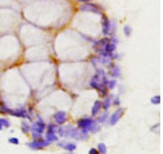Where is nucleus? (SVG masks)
Wrapping results in <instances>:
<instances>
[{"label":"nucleus","instance_id":"nucleus-5","mask_svg":"<svg viewBox=\"0 0 163 154\" xmlns=\"http://www.w3.org/2000/svg\"><path fill=\"white\" fill-rule=\"evenodd\" d=\"M106 68H108V71H106L108 77L114 78V79H120V78H122V71H121L120 64H117V63H113V61H112Z\"/></svg>","mask_w":163,"mask_h":154},{"label":"nucleus","instance_id":"nucleus-9","mask_svg":"<svg viewBox=\"0 0 163 154\" xmlns=\"http://www.w3.org/2000/svg\"><path fill=\"white\" fill-rule=\"evenodd\" d=\"M102 17V36L103 37H109V33H110V19L106 17L105 14L101 15Z\"/></svg>","mask_w":163,"mask_h":154},{"label":"nucleus","instance_id":"nucleus-24","mask_svg":"<svg viewBox=\"0 0 163 154\" xmlns=\"http://www.w3.org/2000/svg\"><path fill=\"white\" fill-rule=\"evenodd\" d=\"M150 101H151L152 105H159V104H161V101H162V97L158 94V96H154L150 100Z\"/></svg>","mask_w":163,"mask_h":154},{"label":"nucleus","instance_id":"nucleus-28","mask_svg":"<svg viewBox=\"0 0 163 154\" xmlns=\"http://www.w3.org/2000/svg\"><path fill=\"white\" fill-rule=\"evenodd\" d=\"M159 127H161V123H155L150 128V131H151V132H156V130H159Z\"/></svg>","mask_w":163,"mask_h":154},{"label":"nucleus","instance_id":"nucleus-18","mask_svg":"<svg viewBox=\"0 0 163 154\" xmlns=\"http://www.w3.org/2000/svg\"><path fill=\"white\" fill-rule=\"evenodd\" d=\"M97 150H98L99 154H106L108 153V146H106V143L99 142L98 144H97Z\"/></svg>","mask_w":163,"mask_h":154},{"label":"nucleus","instance_id":"nucleus-27","mask_svg":"<svg viewBox=\"0 0 163 154\" xmlns=\"http://www.w3.org/2000/svg\"><path fill=\"white\" fill-rule=\"evenodd\" d=\"M7 142L11 143V144H19V139H18L17 136H11V138L7 139Z\"/></svg>","mask_w":163,"mask_h":154},{"label":"nucleus","instance_id":"nucleus-20","mask_svg":"<svg viewBox=\"0 0 163 154\" xmlns=\"http://www.w3.org/2000/svg\"><path fill=\"white\" fill-rule=\"evenodd\" d=\"M57 127L59 125L56 124V123H49V124H46V128H45V131L46 132H56V130H57Z\"/></svg>","mask_w":163,"mask_h":154},{"label":"nucleus","instance_id":"nucleus-2","mask_svg":"<svg viewBox=\"0 0 163 154\" xmlns=\"http://www.w3.org/2000/svg\"><path fill=\"white\" fill-rule=\"evenodd\" d=\"M79 11L80 12H90V14H95V15H102L103 14V8L99 4L94 3V2L80 4L79 6Z\"/></svg>","mask_w":163,"mask_h":154},{"label":"nucleus","instance_id":"nucleus-29","mask_svg":"<svg viewBox=\"0 0 163 154\" xmlns=\"http://www.w3.org/2000/svg\"><path fill=\"white\" fill-rule=\"evenodd\" d=\"M89 154H99L98 150H97V147H91V149L89 150Z\"/></svg>","mask_w":163,"mask_h":154},{"label":"nucleus","instance_id":"nucleus-31","mask_svg":"<svg viewBox=\"0 0 163 154\" xmlns=\"http://www.w3.org/2000/svg\"><path fill=\"white\" fill-rule=\"evenodd\" d=\"M76 3H79V4H83V3H90V2H93V0H75Z\"/></svg>","mask_w":163,"mask_h":154},{"label":"nucleus","instance_id":"nucleus-22","mask_svg":"<svg viewBox=\"0 0 163 154\" xmlns=\"http://www.w3.org/2000/svg\"><path fill=\"white\" fill-rule=\"evenodd\" d=\"M0 123H2L3 128H10L11 127V121L8 120L7 117H2V119H0Z\"/></svg>","mask_w":163,"mask_h":154},{"label":"nucleus","instance_id":"nucleus-7","mask_svg":"<svg viewBox=\"0 0 163 154\" xmlns=\"http://www.w3.org/2000/svg\"><path fill=\"white\" fill-rule=\"evenodd\" d=\"M56 146L60 147V149H63L64 152H76L78 149V144L76 142H72V140L70 139H59L57 142H56Z\"/></svg>","mask_w":163,"mask_h":154},{"label":"nucleus","instance_id":"nucleus-12","mask_svg":"<svg viewBox=\"0 0 163 154\" xmlns=\"http://www.w3.org/2000/svg\"><path fill=\"white\" fill-rule=\"evenodd\" d=\"M109 111H103V113H99L98 116L95 117V120H97V123L98 124H101V125H105V124H108V119H109Z\"/></svg>","mask_w":163,"mask_h":154},{"label":"nucleus","instance_id":"nucleus-30","mask_svg":"<svg viewBox=\"0 0 163 154\" xmlns=\"http://www.w3.org/2000/svg\"><path fill=\"white\" fill-rule=\"evenodd\" d=\"M117 87H118V93L122 94L125 92V89H124V86H121V85H117Z\"/></svg>","mask_w":163,"mask_h":154},{"label":"nucleus","instance_id":"nucleus-6","mask_svg":"<svg viewBox=\"0 0 163 154\" xmlns=\"http://www.w3.org/2000/svg\"><path fill=\"white\" fill-rule=\"evenodd\" d=\"M125 113V108H121V106H117V109H114V112L112 115H109L108 119V124L109 125H116L118 121L121 120V117L124 116Z\"/></svg>","mask_w":163,"mask_h":154},{"label":"nucleus","instance_id":"nucleus-14","mask_svg":"<svg viewBox=\"0 0 163 154\" xmlns=\"http://www.w3.org/2000/svg\"><path fill=\"white\" fill-rule=\"evenodd\" d=\"M44 138H45L48 142H51V143H56L59 139H60V138H59V135L56 134V132H46V131L44 132Z\"/></svg>","mask_w":163,"mask_h":154},{"label":"nucleus","instance_id":"nucleus-8","mask_svg":"<svg viewBox=\"0 0 163 154\" xmlns=\"http://www.w3.org/2000/svg\"><path fill=\"white\" fill-rule=\"evenodd\" d=\"M52 120L57 125H64L65 123H68V113L65 111H56L52 116Z\"/></svg>","mask_w":163,"mask_h":154},{"label":"nucleus","instance_id":"nucleus-4","mask_svg":"<svg viewBox=\"0 0 163 154\" xmlns=\"http://www.w3.org/2000/svg\"><path fill=\"white\" fill-rule=\"evenodd\" d=\"M45 128H46V123L44 121V119L37 113L36 115V121L30 124V131H34V132H38L41 135H44L45 132Z\"/></svg>","mask_w":163,"mask_h":154},{"label":"nucleus","instance_id":"nucleus-13","mask_svg":"<svg viewBox=\"0 0 163 154\" xmlns=\"http://www.w3.org/2000/svg\"><path fill=\"white\" fill-rule=\"evenodd\" d=\"M101 83V81H99V77H98V74H94L93 77H90V79H89V87L90 89H94L95 90L97 87H98V85Z\"/></svg>","mask_w":163,"mask_h":154},{"label":"nucleus","instance_id":"nucleus-25","mask_svg":"<svg viewBox=\"0 0 163 154\" xmlns=\"http://www.w3.org/2000/svg\"><path fill=\"white\" fill-rule=\"evenodd\" d=\"M122 57H124V56H122V53H117V52H113V53H112V56H110L112 61H116V60H121Z\"/></svg>","mask_w":163,"mask_h":154},{"label":"nucleus","instance_id":"nucleus-16","mask_svg":"<svg viewBox=\"0 0 163 154\" xmlns=\"http://www.w3.org/2000/svg\"><path fill=\"white\" fill-rule=\"evenodd\" d=\"M21 131H22V134H25V135L30 134V123L27 120H22V123H21Z\"/></svg>","mask_w":163,"mask_h":154},{"label":"nucleus","instance_id":"nucleus-10","mask_svg":"<svg viewBox=\"0 0 163 154\" xmlns=\"http://www.w3.org/2000/svg\"><path fill=\"white\" fill-rule=\"evenodd\" d=\"M112 98H113V94L108 93L105 97L101 100V106H102V111H109L112 106Z\"/></svg>","mask_w":163,"mask_h":154},{"label":"nucleus","instance_id":"nucleus-26","mask_svg":"<svg viewBox=\"0 0 163 154\" xmlns=\"http://www.w3.org/2000/svg\"><path fill=\"white\" fill-rule=\"evenodd\" d=\"M30 136H31V140H38L44 136V135H41L38 132H34V131H30Z\"/></svg>","mask_w":163,"mask_h":154},{"label":"nucleus","instance_id":"nucleus-1","mask_svg":"<svg viewBox=\"0 0 163 154\" xmlns=\"http://www.w3.org/2000/svg\"><path fill=\"white\" fill-rule=\"evenodd\" d=\"M76 127L79 128L80 131L87 134H98L99 131L102 130V125L97 123L95 117H91V116H87V117H80L79 120L76 121Z\"/></svg>","mask_w":163,"mask_h":154},{"label":"nucleus","instance_id":"nucleus-23","mask_svg":"<svg viewBox=\"0 0 163 154\" xmlns=\"http://www.w3.org/2000/svg\"><path fill=\"white\" fill-rule=\"evenodd\" d=\"M8 109H10V106H7L4 102L0 101V113H2V115H7Z\"/></svg>","mask_w":163,"mask_h":154},{"label":"nucleus","instance_id":"nucleus-33","mask_svg":"<svg viewBox=\"0 0 163 154\" xmlns=\"http://www.w3.org/2000/svg\"><path fill=\"white\" fill-rule=\"evenodd\" d=\"M0 131H3V125H2V123H0Z\"/></svg>","mask_w":163,"mask_h":154},{"label":"nucleus","instance_id":"nucleus-15","mask_svg":"<svg viewBox=\"0 0 163 154\" xmlns=\"http://www.w3.org/2000/svg\"><path fill=\"white\" fill-rule=\"evenodd\" d=\"M117 79H114V78H109L108 81H106V87H108V90L110 92V90H114V89H117Z\"/></svg>","mask_w":163,"mask_h":154},{"label":"nucleus","instance_id":"nucleus-3","mask_svg":"<svg viewBox=\"0 0 163 154\" xmlns=\"http://www.w3.org/2000/svg\"><path fill=\"white\" fill-rule=\"evenodd\" d=\"M90 138V134L87 132H83V131H80L78 127H72L70 134H68V138L67 139H71V140H82V142H84V140H89Z\"/></svg>","mask_w":163,"mask_h":154},{"label":"nucleus","instance_id":"nucleus-32","mask_svg":"<svg viewBox=\"0 0 163 154\" xmlns=\"http://www.w3.org/2000/svg\"><path fill=\"white\" fill-rule=\"evenodd\" d=\"M64 154H76V153H75V152H65Z\"/></svg>","mask_w":163,"mask_h":154},{"label":"nucleus","instance_id":"nucleus-21","mask_svg":"<svg viewBox=\"0 0 163 154\" xmlns=\"http://www.w3.org/2000/svg\"><path fill=\"white\" fill-rule=\"evenodd\" d=\"M121 105V98H120V96H113V98H112V106H120Z\"/></svg>","mask_w":163,"mask_h":154},{"label":"nucleus","instance_id":"nucleus-17","mask_svg":"<svg viewBox=\"0 0 163 154\" xmlns=\"http://www.w3.org/2000/svg\"><path fill=\"white\" fill-rule=\"evenodd\" d=\"M26 146L31 150H42V147L38 144L37 140H30V142H26Z\"/></svg>","mask_w":163,"mask_h":154},{"label":"nucleus","instance_id":"nucleus-19","mask_svg":"<svg viewBox=\"0 0 163 154\" xmlns=\"http://www.w3.org/2000/svg\"><path fill=\"white\" fill-rule=\"evenodd\" d=\"M132 33H133L132 26H131V25H125L124 26V36L127 37V38H129V37L132 36Z\"/></svg>","mask_w":163,"mask_h":154},{"label":"nucleus","instance_id":"nucleus-11","mask_svg":"<svg viewBox=\"0 0 163 154\" xmlns=\"http://www.w3.org/2000/svg\"><path fill=\"white\" fill-rule=\"evenodd\" d=\"M102 106H101V100H95L91 106V117H97L101 113Z\"/></svg>","mask_w":163,"mask_h":154}]
</instances>
